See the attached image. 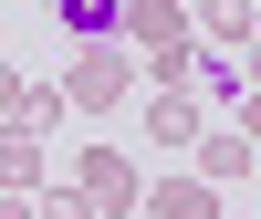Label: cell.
Wrapping results in <instances>:
<instances>
[{
	"label": "cell",
	"instance_id": "9",
	"mask_svg": "<svg viewBox=\"0 0 261 219\" xmlns=\"http://www.w3.org/2000/svg\"><path fill=\"white\" fill-rule=\"evenodd\" d=\"M0 188H11V199H32V188H42V146L21 136V125H0Z\"/></svg>",
	"mask_w": 261,
	"mask_h": 219
},
{
	"label": "cell",
	"instance_id": "10",
	"mask_svg": "<svg viewBox=\"0 0 261 219\" xmlns=\"http://www.w3.org/2000/svg\"><path fill=\"white\" fill-rule=\"evenodd\" d=\"M199 32L220 42V52H241V42L261 32V11H251V0H199Z\"/></svg>",
	"mask_w": 261,
	"mask_h": 219
},
{
	"label": "cell",
	"instance_id": "8",
	"mask_svg": "<svg viewBox=\"0 0 261 219\" xmlns=\"http://www.w3.org/2000/svg\"><path fill=\"white\" fill-rule=\"evenodd\" d=\"M53 115H63V84H11L0 94V125H21V136H42Z\"/></svg>",
	"mask_w": 261,
	"mask_h": 219
},
{
	"label": "cell",
	"instance_id": "5",
	"mask_svg": "<svg viewBox=\"0 0 261 219\" xmlns=\"http://www.w3.org/2000/svg\"><path fill=\"white\" fill-rule=\"evenodd\" d=\"M136 209H157V219H220V188H209L199 167H178V178H157Z\"/></svg>",
	"mask_w": 261,
	"mask_h": 219
},
{
	"label": "cell",
	"instance_id": "11",
	"mask_svg": "<svg viewBox=\"0 0 261 219\" xmlns=\"http://www.w3.org/2000/svg\"><path fill=\"white\" fill-rule=\"evenodd\" d=\"M32 209H42V219H94V199H84L73 178H42V188H32Z\"/></svg>",
	"mask_w": 261,
	"mask_h": 219
},
{
	"label": "cell",
	"instance_id": "4",
	"mask_svg": "<svg viewBox=\"0 0 261 219\" xmlns=\"http://www.w3.org/2000/svg\"><path fill=\"white\" fill-rule=\"evenodd\" d=\"M188 157H199L209 188H241V178H251V136H241V125H199V146H188Z\"/></svg>",
	"mask_w": 261,
	"mask_h": 219
},
{
	"label": "cell",
	"instance_id": "7",
	"mask_svg": "<svg viewBox=\"0 0 261 219\" xmlns=\"http://www.w3.org/2000/svg\"><path fill=\"white\" fill-rule=\"evenodd\" d=\"M188 84H199L209 104H241V94H251V73H241V52H220V42H209V52H188Z\"/></svg>",
	"mask_w": 261,
	"mask_h": 219
},
{
	"label": "cell",
	"instance_id": "14",
	"mask_svg": "<svg viewBox=\"0 0 261 219\" xmlns=\"http://www.w3.org/2000/svg\"><path fill=\"white\" fill-rule=\"evenodd\" d=\"M241 52H251V84H261V32H251V42H241Z\"/></svg>",
	"mask_w": 261,
	"mask_h": 219
},
{
	"label": "cell",
	"instance_id": "6",
	"mask_svg": "<svg viewBox=\"0 0 261 219\" xmlns=\"http://www.w3.org/2000/svg\"><path fill=\"white\" fill-rule=\"evenodd\" d=\"M146 146H199V94H188V84L146 94Z\"/></svg>",
	"mask_w": 261,
	"mask_h": 219
},
{
	"label": "cell",
	"instance_id": "1",
	"mask_svg": "<svg viewBox=\"0 0 261 219\" xmlns=\"http://www.w3.org/2000/svg\"><path fill=\"white\" fill-rule=\"evenodd\" d=\"M125 94H136V52H125L115 32L73 42V73H63V104H73V115H115Z\"/></svg>",
	"mask_w": 261,
	"mask_h": 219
},
{
	"label": "cell",
	"instance_id": "13",
	"mask_svg": "<svg viewBox=\"0 0 261 219\" xmlns=\"http://www.w3.org/2000/svg\"><path fill=\"white\" fill-rule=\"evenodd\" d=\"M0 219H42V209H32V199H0Z\"/></svg>",
	"mask_w": 261,
	"mask_h": 219
},
{
	"label": "cell",
	"instance_id": "12",
	"mask_svg": "<svg viewBox=\"0 0 261 219\" xmlns=\"http://www.w3.org/2000/svg\"><path fill=\"white\" fill-rule=\"evenodd\" d=\"M63 32H73V42H94V32H115V0H63Z\"/></svg>",
	"mask_w": 261,
	"mask_h": 219
},
{
	"label": "cell",
	"instance_id": "2",
	"mask_svg": "<svg viewBox=\"0 0 261 219\" xmlns=\"http://www.w3.org/2000/svg\"><path fill=\"white\" fill-rule=\"evenodd\" d=\"M115 42H125V52H178V42H188V0H115Z\"/></svg>",
	"mask_w": 261,
	"mask_h": 219
},
{
	"label": "cell",
	"instance_id": "3",
	"mask_svg": "<svg viewBox=\"0 0 261 219\" xmlns=\"http://www.w3.org/2000/svg\"><path fill=\"white\" fill-rule=\"evenodd\" d=\"M73 188L94 199V219H125L146 199V188H136V157H115V146H84V157H73Z\"/></svg>",
	"mask_w": 261,
	"mask_h": 219
}]
</instances>
